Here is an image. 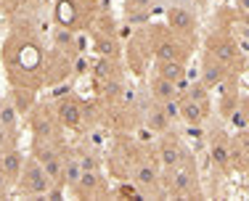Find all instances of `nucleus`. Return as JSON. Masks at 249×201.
Masks as SVG:
<instances>
[{
  "label": "nucleus",
  "mask_w": 249,
  "mask_h": 201,
  "mask_svg": "<svg viewBox=\"0 0 249 201\" xmlns=\"http://www.w3.org/2000/svg\"><path fill=\"white\" fill-rule=\"evenodd\" d=\"M130 180H133L141 191H157L159 180H162V172H159L157 162H151V159H138V162H133V167H130Z\"/></svg>",
  "instance_id": "nucleus-11"
},
{
  "label": "nucleus",
  "mask_w": 249,
  "mask_h": 201,
  "mask_svg": "<svg viewBox=\"0 0 249 201\" xmlns=\"http://www.w3.org/2000/svg\"><path fill=\"white\" fill-rule=\"evenodd\" d=\"M151 50L157 61H183V56H186V45L178 43L175 37H157Z\"/></svg>",
  "instance_id": "nucleus-15"
},
{
  "label": "nucleus",
  "mask_w": 249,
  "mask_h": 201,
  "mask_svg": "<svg viewBox=\"0 0 249 201\" xmlns=\"http://www.w3.org/2000/svg\"><path fill=\"white\" fill-rule=\"evenodd\" d=\"M241 111H244V117H247V125H249V98L244 100V106H241Z\"/></svg>",
  "instance_id": "nucleus-37"
},
{
  "label": "nucleus",
  "mask_w": 249,
  "mask_h": 201,
  "mask_svg": "<svg viewBox=\"0 0 249 201\" xmlns=\"http://www.w3.org/2000/svg\"><path fill=\"white\" fill-rule=\"evenodd\" d=\"M210 96V87L204 85V82H196V85H188V90L183 93L180 98H194V100H207Z\"/></svg>",
  "instance_id": "nucleus-30"
},
{
  "label": "nucleus",
  "mask_w": 249,
  "mask_h": 201,
  "mask_svg": "<svg viewBox=\"0 0 249 201\" xmlns=\"http://www.w3.org/2000/svg\"><path fill=\"white\" fill-rule=\"evenodd\" d=\"M53 109H56V117L64 130H82V122H85V100H80L74 93H67V96L56 98Z\"/></svg>",
  "instance_id": "nucleus-7"
},
{
  "label": "nucleus",
  "mask_w": 249,
  "mask_h": 201,
  "mask_svg": "<svg viewBox=\"0 0 249 201\" xmlns=\"http://www.w3.org/2000/svg\"><path fill=\"white\" fill-rule=\"evenodd\" d=\"M93 77H114V74H122V58H106V56H98V61L90 67Z\"/></svg>",
  "instance_id": "nucleus-26"
},
{
  "label": "nucleus",
  "mask_w": 249,
  "mask_h": 201,
  "mask_svg": "<svg viewBox=\"0 0 249 201\" xmlns=\"http://www.w3.org/2000/svg\"><path fill=\"white\" fill-rule=\"evenodd\" d=\"M207 56H212L215 61H220L223 67H228V69L239 67V61H241L239 45L231 37H225V34H212V37L207 40Z\"/></svg>",
  "instance_id": "nucleus-8"
},
{
  "label": "nucleus",
  "mask_w": 249,
  "mask_h": 201,
  "mask_svg": "<svg viewBox=\"0 0 249 201\" xmlns=\"http://www.w3.org/2000/svg\"><path fill=\"white\" fill-rule=\"evenodd\" d=\"M24 162H27V156L21 153L19 146H11V149H5L3 153H0V169H3L14 183H19L21 169H24Z\"/></svg>",
  "instance_id": "nucleus-16"
},
{
  "label": "nucleus",
  "mask_w": 249,
  "mask_h": 201,
  "mask_svg": "<svg viewBox=\"0 0 249 201\" xmlns=\"http://www.w3.org/2000/svg\"><path fill=\"white\" fill-rule=\"evenodd\" d=\"M16 188H19V193H24L29 199H45V193H48V188H51V177L35 156H27Z\"/></svg>",
  "instance_id": "nucleus-4"
},
{
  "label": "nucleus",
  "mask_w": 249,
  "mask_h": 201,
  "mask_svg": "<svg viewBox=\"0 0 249 201\" xmlns=\"http://www.w3.org/2000/svg\"><path fill=\"white\" fill-rule=\"evenodd\" d=\"M241 21H244V27L249 29V11H241Z\"/></svg>",
  "instance_id": "nucleus-38"
},
{
  "label": "nucleus",
  "mask_w": 249,
  "mask_h": 201,
  "mask_svg": "<svg viewBox=\"0 0 249 201\" xmlns=\"http://www.w3.org/2000/svg\"><path fill=\"white\" fill-rule=\"evenodd\" d=\"M154 3H157V0H127V5H130L133 14H146Z\"/></svg>",
  "instance_id": "nucleus-33"
},
{
  "label": "nucleus",
  "mask_w": 249,
  "mask_h": 201,
  "mask_svg": "<svg viewBox=\"0 0 249 201\" xmlns=\"http://www.w3.org/2000/svg\"><path fill=\"white\" fill-rule=\"evenodd\" d=\"M162 111L167 114V119H170V122L180 119V98H175V100H164V103H162Z\"/></svg>",
  "instance_id": "nucleus-31"
},
{
  "label": "nucleus",
  "mask_w": 249,
  "mask_h": 201,
  "mask_svg": "<svg viewBox=\"0 0 249 201\" xmlns=\"http://www.w3.org/2000/svg\"><path fill=\"white\" fill-rule=\"evenodd\" d=\"M5 5H8V0H0V16H3V11H5Z\"/></svg>",
  "instance_id": "nucleus-39"
},
{
  "label": "nucleus",
  "mask_w": 249,
  "mask_h": 201,
  "mask_svg": "<svg viewBox=\"0 0 249 201\" xmlns=\"http://www.w3.org/2000/svg\"><path fill=\"white\" fill-rule=\"evenodd\" d=\"M14 188H16V183L11 180V177L5 175L3 169H0V199H5V196H8L11 191H14Z\"/></svg>",
  "instance_id": "nucleus-34"
},
{
  "label": "nucleus",
  "mask_w": 249,
  "mask_h": 201,
  "mask_svg": "<svg viewBox=\"0 0 249 201\" xmlns=\"http://www.w3.org/2000/svg\"><path fill=\"white\" fill-rule=\"evenodd\" d=\"M114 193H117V196H122V199H141V188L135 185V183H122Z\"/></svg>",
  "instance_id": "nucleus-32"
},
{
  "label": "nucleus",
  "mask_w": 249,
  "mask_h": 201,
  "mask_svg": "<svg viewBox=\"0 0 249 201\" xmlns=\"http://www.w3.org/2000/svg\"><path fill=\"white\" fill-rule=\"evenodd\" d=\"M157 74L170 82H183L186 80V64L183 61H157Z\"/></svg>",
  "instance_id": "nucleus-25"
},
{
  "label": "nucleus",
  "mask_w": 249,
  "mask_h": 201,
  "mask_svg": "<svg viewBox=\"0 0 249 201\" xmlns=\"http://www.w3.org/2000/svg\"><path fill=\"white\" fill-rule=\"evenodd\" d=\"M11 100H14V106L19 109V114L24 117L32 111V106L37 103V93L35 90H29V87H11Z\"/></svg>",
  "instance_id": "nucleus-23"
},
{
  "label": "nucleus",
  "mask_w": 249,
  "mask_h": 201,
  "mask_svg": "<svg viewBox=\"0 0 249 201\" xmlns=\"http://www.w3.org/2000/svg\"><path fill=\"white\" fill-rule=\"evenodd\" d=\"M45 45L27 27H14L0 45V61L11 87H29L40 93L45 87Z\"/></svg>",
  "instance_id": "nucleus-1"
},
{
  "label": "nucleus",
  "mask_w": 249,
  "mask_h": 201,
  "mask_svg": "<svg viewBox=\"0 0 249 201\" xmlns=\"http://www.w3.org/2000/svg\"><path fill=\"white\" fill-rule=\"evenodd\" d=\"M77 29H69V27H61L56 24L51 32V40H53V48H61V50H69V53H77Z\"/></svg>",
  "instance_id": "nucleus-22"
},
{
  "label": "nucleus",
  "mask_w": 249,
  "mask_h": 201,
  "mask_svg": "<svg viewBox=\"0 0 249 201\" xmlns=\"http://www.w3.org/2000/svg\"><path fill=\"white\" fill-rule=\"evenodd\" d=\"M210 114L207 100H194V98H180V119L186 125H201Z\"/></svg>",
  "instance_id": "nucleus-17"
},
{
  "label": "nucleus",
  "mask_w": 249,
  "mask_h": 201,
  "mask_svg": "<svg viewBox=\"0 0 249 201\" xmlns=\"http://www.w3.org/2000/svg\"><path fill=\"white\" fill-rule=\"evenodd\" d=\"M149 87H151V98L157 100V103L180 98V87H178V82H170V80H164V77H159V74H154Z\"/></svg>",
  "instance_id": "nucleus-19"
},
{
  "label": "nucleus",
  "mask_w": 249,
  "mask_h": 201,
  "mask_svg": "<svg viewBox=\"0 0 249 201\" xmlns=\"http://www.w3.org/2000/svg\"><path fill=\"white\" fill-rule=\"evenodd\" d=\"M98 11V0H56L53 5V21L69 29H85L93 24Z\"/></svg>",
  "instance_id": "nucleus-2"
},
{
  "label": "nucleus",
  "mask_w": 249,
  "mask_h": 201,
  "mask_svg": "<svg viewBox=\"0 0 249 201\" xmlns=\"http://www.w3.org/2000/svg\"><path fill=\"white\" fill-rule=\"evenodd\" d=\"M82 175V164H80V156L72 151H64V183H67V191L80 180Z\"/></svg>",
  "instance_id": "nucleus-24"
},
{
  "label": "nucleus",
  "mask_w": 249,
  "mask_h": 201,
  "mask_svg": "<svg viewBox=\"0 0 249 201\" xmlns=\"http://www.w3.org/2000/svg\"><path fill=\"white\" fill-rule=\"evenodd\" d=\"M72 56L74 53L61 48H51L45 53V87H56L72 80Z\"/></svg>",
  "instance_id": "nucleus-6"
},
{
  "label": "nucleus",
  "mask_w": 249,
  "mask_h": 201,
  "mask_svg": "<svg viewBox=\"0 0 249 201\" xmlns=\"http://www.w3.org/2000/svg\"><path fill=\"white\" fill-rule=\"evenodd\" d=\"M90 67H93V64L88 61L85 53H74V56H72V77L88 74V72H90Z\"/></svg>",
  "instance_id": "nucleus-28"
},
{
  "label": "nucleus",
  "mask_w": 249,
  "mask_h": 201,
  "mask_svg": "<svg viewBox=\"0 0 249 201\" xmlns=\"http://www.w3.org/2000/svg\"><path fill=\"white\" fill-rule=\"evenodd\" d=\"M159 185H164V191H170L173 196H188L196 193V172L188 167V162H183L173 169H164Z\"/></svg>",
  "instance_id": "nucleus-5"
},
{
  "label": "nucleus",
  "mask_w": 249,
  "mask_h": 201,
  "mask_svg": "<svg viewBox=\"0 0 249 201\" xmlns=\"http://www.w3.org/2000/svg\"><path fill=\"white\" fill-rule=\"evenodd\" d=\"M146 125H149L157 135H159V133H167L170 119H167V114L162 111V103H157V100H154V106L146 111Z\"/></svg>",
  "instance_id": "nucleus-27"
},
{
  "label": "nucleus",
  "mask_w": 249,
  "mask_h": 201,
  "mask_svg": "<svg viewBox=\"0 0 249 201\" xmlns=\"http://www.w3.org/2000/svg\"><path fill=\"white\" fill-rule=\"evenodd\" d=\"M159 162H162V169H173L178 164L188 162V153L180 146V140L173 138V135H164L159 140Z\"/></svg>",
  "instance_id": "nucleus-13"
},
{
  "label": "nucleus",
  "mask_w": 249,
  "mask_h": 201,
  "mask_svg": "<svg viewBox=\"0 0 249 201\" xmlns=\"http://www.w3.org/2000/svg\"><path fill=\"white\" fill-rule=\"evenodd\" d=\"M29 133L35 135V140H51V143H64L61 138V122L56 117V109L51 103H35L32 111L27 114Z\"/></svg>",
  "instance_id": "nucleus-3"
},
{
  "label": "nucleus",
  "mask_w": 249,
  "mask_h": 201,
  "mask_svg": "<svg viewBox=\"0 0 249 201\" xmlns=\"http://www.w3.org/2000/svg\"><path fill=\"white\" fill-rule=\"evenodd\" d=\"M80 164L82 169H101V159H98V151H80Z\"/></svg>",
  "instance_id": "nucleus-29"
},
{
  "label": "nucleus",
  "mask_w": 249,
  "mask_h": 201,
  "mask_svg": "<svg viewBox=\"0 0 249 201\" xmlns=\"http://www.w3.org/2000/svg\"><path fill=\"white\" fill-rule=\"evenodd\" d=\"M74 199H96V196H104L106 193V177L101 169H82L80 180L69 188Z\"/></svg>",
  "instance_id": "nucleus-9"
},
{
  "label": "nucleus",
  "mask_w": 249,
  "mask_h": 201,
  "mask_svg": "<svg viewBox=\"0 0 249 201\" xmlns=\"http://www.w3.org/2000/svg\"><path fill=\"white\" fill-rule=\"evenodd\" d=\"M96 93H98V98L104 100V103H120L122 96L127 93L122 74H114V77H96Z\"/></svg>",
  "instance_id": "nucleus-14"
},
{
  "label": "nucleus",
  "mask_w": 249,
  "mask_h": 201,
  "mask_svg": "<svg viewBox=\"0 0 249 201\" xmlns=\"http://www.w3.org/2000/svg\"><path fill=\"white\" fill-rule=\"evenodd\" d=\"M90 37H93V50H96L98 56H106V58H122L120 34H114L111 29L93 27V29H90Z\"/></svg>",
  "instance_id": "nucleus-12"
},
{
  "label": "nucleus",
  "mask_w": 249,
  "mask_h": 201,
  "mask_svg": "<svg viewBox=\"0 0 249 201\" xmlns=\"http://www.w3.org/2000/svg\"><path fill=\"white\" fill-rule=\"evenodd\" d=\"M167 27L173 29L175 34H183V37H191L199 27L196 19V8H186V5H170L167 8Z\"/></svg>",
  "instance_id": "nucleus-10"
},
{
  "label": "nucleus",
  "mask_w": 249,
  "mask_h": 201,
  "mask_svg": "<svg viewBox=\"0 0 249 201\" xmlns=\"http://www.w3.org/2000/svg\"><path fill=\"white\" fill-rule=\"evenodd\" d=\"M228 72H231L228 67H223L220 61H215L212 56H207L204 64H201V82L212 90V87L223 85V82L228 80Z\"/></svg>",
  "instance_id": "nucleus-18"
},
{
  "label": "nucleus",
  "mask_w": 249,
  "mask_h": 201,
  "mask_svg": "<svg viewBox=\"0 0 249 201\" xmlns=\"http://www.w3.org/2000/svg\"><path fill=\"white\" fill-rule=\"evenodd\" d=\"M173 5H186V8H196V0H173Z\"/></svg>",
  "instance_id": "nucleus-35"
},
{
  "label": "nucleus",
  "mask_w": 249,
  "mask_h": 201,
  "mask_svg": "<svg viewBox=\"0 0 249 201\" xmlns=\"http://www.w3.org/2000/svg\"><path fill=\"white\" fill-rule=\"evenodd\" d=\"M210 159H212V164H215L217 169L228 172V169L233 167V162H231V143H228V140L217 135V138L210 143Z\"/></svg>",
  "instance_id": "nucleus-21"
},
{
  "label": "nucleus",
  "mask_w": 249,
  "mask_h": 201,
  "mask_svg": "<svg viewBox=\"0 0 249 201\" xmlns=\"http://www.w3.org/2000/svg\"><path fill=\"white\" fill-rule=\"evenodd\" d=\"M157 3H164V5H173V0H157Z\"/></svg>",
  "instance_id": "nucleus-40"
},
{
  "label": "nucleus",
  "mask_w": 249,
  "mask_h": 201,
  "mask_svg": "<svg viewBox=\"0 0 249 201\" xmlns=\"http://www.w3.org/2000/svg\"><path fill=\"white\" fill-rule=\"evenodd\" d=\"M19 119H21V114H19V109L14 106L11 96L0 98V127L8 130V133L16 138V135H19Z\"/></svg>",
  "instance_id": "nucleus-20"
},
{
  "label": "nucleus",
  "mask_w": 249,
  "mask_h": 201,
  "mask_svg": "<svg viewBox=\"0 0 249 201\" xmlns=\"http://www.w3.org/2000/svg\"><path fill=\"white\" fill-rule=\"evenodd\" d=\"M236 8H239V11H249V0H236Z\"/></svg>",
  "instance_id": "nucleus-36"
}]
</instances>
